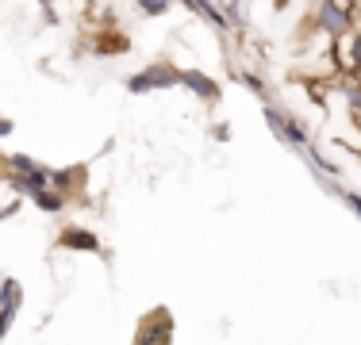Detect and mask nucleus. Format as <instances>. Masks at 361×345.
I'll use <instances>...</instances> for the list:
<instances>
[{
    "label": "nucleus",
    "instance_id": "f257e3e1",
    "mask_svg": "<svg viewBox=\"0 0 361 345\" xmlns=\"http://www.w3.org/2000/svg\"><path fill=\"white\" fill-rule=\"evenodd\" d=\"M173 84H180V69L169 62H154V65L139 69L135 77H127V92H135V96L154 92V89H173Z\"/></svg>",
    "mask_w": 361,
    "mask_h": 345
},
{
    "label": "nucleus",
    "instance_id": "f03ea898",
    "mask_svg": "<svg viewBox=\"0 0 361 345\" xmlns=\"http://www.w3.org/2000/svg\"><path fill=\"white\" fill-rule=\"evenodd\" d=\"M315 23H319L331 39L346 34L354 27V0H323L319 12H315Z\"/></svg>",
    "mask_w": 361,
    "mask_h": 345
},
{
    "label": "nucleus",
    "instance_id": "7ed1b4c3",
    "mask_svg": "<svg viewBox=\"0 0 361 345\" xmlns=\"http://www.w3.org/2000/svg\"><path fill=\"white\" fill-rule=\"evenodd\" d=\"M265 123L273 127V134H277V138H285L288 146H300V150L307 146V127L300 123L296 115H285L281 108H273V104H269V108H265Z\"/></svg>",
    "mask_w": 361,
    "mask_h": 345
},
{
    "label": "nucleus",
    "instance_id": "20e7f679",
    "mask_svg": "<svg viewBox=\"0 0 361 345\" xmlns=\"http://www.w3.org/2000/svg\"><path fill=\"white\" fill-rule=\"evenodd\" d=\"M20 303H23L20 280H12V276H4V280H0V338H4L8 330H12L16 315H20Z\"/></svg>",
    "mask_w": 361,
    "mask_h": 345
},
{
    "label": "nucleus",
    "instance_id": "39448f33",
    "mask_svg": "<svg viewBox=\"0 0 361 345\" xmlns=\"http://www.w3.org/2000/svg\"><path fill=\"white\" fill-rule=\"evenodd\" d=\"M180 84H185L196 100H204V104H216L219 100V84L212 81L208 73H200V69H180Z\"/></svg>",
    "mask_w": 361,
    "mask_h": 345
},
{
    "label": "nucleus",
    "instance_id": "423d86ee",
    "mask_svg": "<svg viewBox=\"0 0 361 345\" xmlns=\"http://www.w3.org/2000/svg\"><path fill=\"white\" fill-rule=\"evenodd\" d=\"M62 246L66 249H81V253H97L100 242H97V234H89V230L70 227V230H62Z\"/></svg>",
    "mask_w": 361,
    "mask_h": 345
},
{
    "label": "nucleus",
    "instance_id": "0eeeda50",
    "mask_svg": "<svg viewBox=\"0 0 361 345\" xmlns=\"http://www.w3.org/2000/svg\"><path fill=\"white\" fill-rule=\"evenodd\" d=\"M185 4H188V8H192V12H196V15H200V20H208V23H212V27H219V31H223V27H227V15H223V12H219V8H216V4H212V0H185Z\"/></svg>",
    "mask_w": 361,
    "mask_h": 345
},
{
    "label": "nucleus",
    "instance_id": "6e6552de",
    "mask_svg": "<svg viewBox=\"0 0 361 345\" xmlns=\"http://www.w3.org/2000/svg\"><path fill=\"white\" fill-rule=\"evenodd\" d=\"M47 188H50V172L42 165L20 177V192H27V196H39V192H47Z\"/></svg>",
    "mask_w": 361,
    "mask_h": 345
},
{
    "label": "nucleus",
    "instance_id": "1a4fd4ad",
    "mask_svg": "<svg viewBox=\"0 0 361 345\" xmlns=\"http://www.w3.org/2000/svg\"><path fill=\"white\" fill-rule=\"evenodd\" d=\"M92 50H97V54H104V58L108 54H127V34H100Z\"/></svg>",
    "mask_w": 361,
    "mask_h": 345
},
{
    "label": "nucleus",
    "instance_id": "9d476101",
    "mask_svg": "<svg viewBox=\"0 0 361 345\" xmlns=\"http://www.w3.org/2000/svg\"><path fill=\"white\" fill-rule=\"evenodd\" d=\"M169 4H173V0H139V8H142L146 15H166Z\"/></svg>",
    "mask_w": 361,
    "mask_h": 345
},
{
    "label": "nucleus",
    "instance_id": "9b49d317",
    "mask_svg": "<svg viewBox=\"0 0 361 345\" xmlns=\"http://www.w3.org/2000/svg\"><path fill=\"white\" fill-rule=\"evenodd\" d=\"M8 165H16V172H20V177H23V172L39 169V161H31L27 153H12V158H8Z\"/></svg>",
    "mask_w": 361,
    "mask_h": 345
},
{
    "label": "nucleus",
    "instance_id": "f8f14e48",
    "mask_svg": "<svg viewBox=\"0 0 361 345\" xmlns=\"http://www.w3.org/2000/svg\"><path fill=\"white\" fill-rule=\"evenodd\" d=\"M238 81H243V84H246V89H250V92H257V96H265V84L257 81L254 73H243V77H238Z\"/></svg>",
    "mask_w": 361,
    "mask_h": 345
},
{
    "label": "nucleus",
    "instance_id": "ddd939ff",
    "mask_svg": "<svg viewBox=\"0 0 361 345\" xmlns=\"http://www.w3.org/2000/svg\"><path fill=\"white\" fill-rule=\"evenodd\" d=\"M342 200H346V203H350V211H354L357 219H361V192H342Z\"/></svg>",
    "mask_w": 361,
    "mask_h": 345
},
{
    "label": "nucleus",
    "instance_id": "4468645a",
    "mask_svg": "<svg viewBox=\"0 0 361 345\" xmlns=\"http://www.w3.org/2000/svg\"><path fill=\"white\" fill-rule=\"evenodd\" d=\"M0 134H12V119H0Z\"/></svg>",
    "mask_w": 361,
    "mask_h": 345
}]
</instances>
